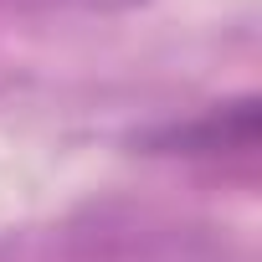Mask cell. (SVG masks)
Masks as SVG:
<instances>
[{"instance_id":"6da1fadb","label":"cell","mask_w":262,"mask_h":262,"mask_svg":"<svg viewBox=\"0 0 262 262\" xmlns=\"http://www.w3.org/2000/svg\"><path fill=\"white\" fill-rule=\"evenodd\" d=\"M155 155L195 160V165H252L257 155V98H226L201 108L195 118H175L144 139Z\"/></svg>"}]
</instances>
